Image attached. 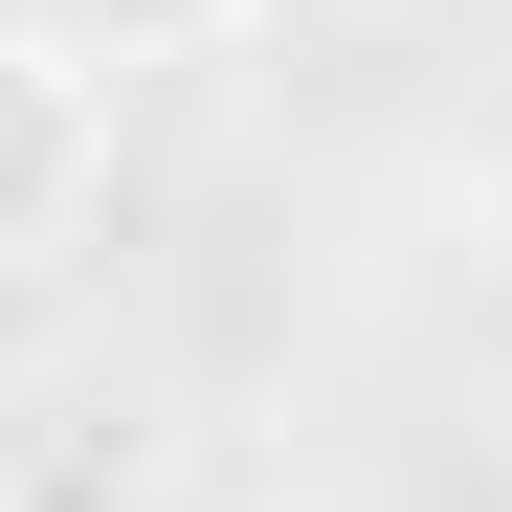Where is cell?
I'll use <instances>...</instances> for the list:
<instances>
[{"label": "cell", "instance_id": "2", "mask_svg": "<svg viewBox=\"0 0 512 512\" xmlns=\"http://www.w3.org/2000/svg\"><path fill=\"white\" fill-rule=\"evenodd\" d=\"M0 512H156V423L134 401H23L0 423Z\"/></svg>", "mask_w": 512, "mask_h": 512}, {"label": "cell", "instance_id": "1", "mask_svg": "<svg viewBox=\"0 0 512 512\" xmlns=\"http://www.w3.org/2000/svg\"><path fill=\"white\" fill-rule=\"evenodd\" d=\"M90 201H112V90L45 23H0V268H67Z\"/></svg>", "mask_w": 512, "mask_h": 512}, {"label": "cell", "instance_id": "3", "mask_svg": "<svg viewBox=\"0 0 512 512\" xmlns=\"http://www.w3.org/2000/svg\"><path fill=\"white\" fill-rule=\"evenodd\" d=\"M0 23H45V45L112 90V67H201V45H245L268 0H0Z\"/></svg>", "mask_w": 512, "mask_h": 512}]
</instances>
